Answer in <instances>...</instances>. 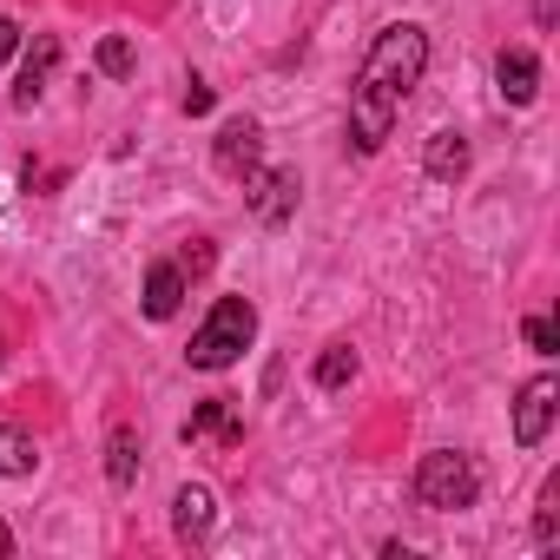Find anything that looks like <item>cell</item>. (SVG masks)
<instances>
[{"mask_svg": "<svg viewBox=\"0 0 560 560\" xmlns=\"http://www.w3.org/2000/svg\"><path fill=\"white\" fill-rule=\"evenodd\" d=\"M521 337H527L540 357H553V350H560V337H553V324H547V317H527V324H521Z\"/></svg>", "mask_w": 560, "mask_h": 560, "instance_id": "ac0fdd59", "label": "cell"}, {"mask_svg": "<svg viewBox=\"0 0 560 560\" xmlns=\"http://www.w3.org/2000/svg\"><path fill=\"white\" fill-rule=\"evenodd\" d=\"M422 67H429V34L396 21L370 40L363 67H357V86H350V139L357 152H383V139L396 132L409 93L422 86Z\"/></svg>", "mask_w": 560, "mask_h": 560, "instance_id": "6da1fadb", "label": "cell"}, {"mask_svg": "<svg viewBox=\"0 0 560 560\" xmlns=\"http://www.w3.org/2000/svg\"><path fill=\"white\" fill-rule=\"evenodd\" d=\"M14 47H21V27H14L8 14H0V67H8V60H14Z\"/></svg>", "mask_w": 560, "mask_h": 560, "instance_id": "44dd1931", "label": "cell"}, {"mask_svg": "<svg viewBox=\"0 0 560 560\" xmlns=\"http://www.w3.org/2000/svg\"><path fill=\"white\" fill-rule=\"evenodd\" d=\"M14 553V534H8V521H0V560H8Z\"/></svg>", "mask_w": 560, "mask_h": 560, "instance_id": "603a6c76", "label": "cell"}, {"mask_svg": "<svg viewBox=\"0 0 560 560\" xmlns=\"http://www.w3.org/2000/svg\"><path fill=\"white\" fill-rule=\"evenodd\" d=\"M93 60H100V73H106V80H126V73H132V40H126V34H106Z\"/></svg>", "mask_w": 560, "mask_h": 560, "instance_id": "2e32d148", "label": "cell"}, {"mask_svg": "<svg viewBox=\"0 0 560 560\" xmlns=\"http://www.w3.org/2000/svg\"><path fill=\"white\" fill-rule=\"evenodd\" d=\"M257 152H264V132H257V119H250V113H237V119H224V126H218V165H224L231 178L257 172Z\"/></svg>", "mask_w": 560, "mask_h": 560, "instance_id": "8992f818", "label": "cell"}, {"mask_svg": "<svg viewBox=\"0 0 560 560\" xmlns=\"http://www.w3.org/2000/svg\"><path fill=\"white\" fill-rule=\"evenodd\" d=\"M178 270H185V277H205V270H211V244H191V250L178 257Z\"/></svg>", "mask_w": 560, "mask_h": 560, "instance_id": "d6986e66", "label": "cell"}, {"mask_svg": "<svg viewBox=\"0 0 560 560\" xmlns=\"http://www.w3.org/2000/svg\"><path fill=\"white\" fill-rule=\"evenodd\" d=\"M244 198H250V218L277 231V224H291V218H298V198H304V185H298V172L270 165V172H244Z\"/></svg>", "mask_w": 560, "mask_h": 560, "instance_id": "277c9868", "label": "cell"}, {"mask_svg": "<svg viewBox=\"0 0 560 560\" xmlns=\"http://www.w3.org/2000/svg\"><path fill=\"white\" fill-rule=\"evenodd\" d=\"M211 521H218L211 488H205V481H185V488L172 494V527H178V540H205V534H211Z\"/></svg>", "mask_w": 560, "mask_h": 560, "instance_id": "9c48e42d", "label": "cell"}, {"mask_svg": "<svg viewBox=\"0 0 560 560\" xmlns=\"http://www.w3.org/2000/svg\"><path fill=\"white\" fill-rule=\"evenodd\" d=\"M250 337H257V311H250V298H218L211 304V317L198 324V337H191V370H231L244 350H250Z\"/></svg>", "mask_w": 560, "mask_h": 560, "instance_id": "7a4b0ae2", "label": "cell"}, {"mask_svg": "<svg viewBox=\"0 0 560 560\" xmlns=\"http://www.w3.org/2000/svg\"><path fill=\"white\" fill-rule=\"evenodd\" d=\"M106 481L113 488L139 481V429L132 422H113V435H106Z\"/></svg>", "mask_w": 560, "mask_h": 560, "instance_id": "4fadbf2b", "label": "cell"}, {"mask_svg": "<svg viewBox=\"0 0 560 560\" xmlns=\"http://www.w3.org/2000/svg\"><path fill=\"white\" fill-rule=\"evenodd\" d=\"M54 67H60V40H54V34H40V40H34V54L21 60V80H14V106H34V100L47 93Z\"/></svg>", "mask_w": 560, "mask_h": 560, "instance_id": "8fae6325", "label": "cell"}, {"mask_svg": "<svg viewBox=\"0 0 560 560\" xmlns=\"http://www.w3.org/2000/svg\"><path fill=\"white\" fill-rule=\"evenodd\" d=\"M553 409H560V376L521 383V396H514V442H521V448H540L547 429H553Z\"/></svg>", "mask_w": 560, "mask_h": 560, "instance_id": "5b68a950", "label": "cell"}, {"mask_svg": "<svg viewBox=\"0 0 560 560\" xmlns=\"http://www.w3.org/2000/svg\"><path fill=\"white\" fill-rule=\"evenodd\" d=\"M185 113H191V119H198V113H211V86H205V80H191V86H185Z\"/></svg>", "mask_w": 560, "mask_h": 560, "instance_id": "ffe728a7", "label": "cell"}, {"mask_svg": "<svg viewBox=\"0 0 560 560\" xmlns=\"http://www.w3.org/2000/svg\"><path fill=\"white\" fill-rule=\"evenodd\" d=\"M357 376V350L350 343H330L324 357H317V389H343Z\"/></svg>", "mask_w": 560, "mask_h": 560, "instance_id": "9a60e30c", "label": "cell"}, {"mask_svg": "<svg viewBox=\"0 0 560 560\" xmlns=\"http://www.w3.org/2000/svg\"><path fill=\"white\" fill-rule=\"evenodd\" d=\"M553 494H560V488H547V494H540V521H534V540H540V547H553V540H560V508H553Z\"/></svg>", "mask_w": 560, "mask_h": 560, "instance_id": "e0dca14e", "label": "cell"}, {"mask_svg": "<svg viewBox=\"0 0 560 560\" xmlns=\"http://www.w3.org/2000/svg\"><path fill=\"white\" fill-rule=\"evenodd\" d=\"M178 304H185V270H178V257H159L145 270V317L165 324V317H178Z\"/></svg>", "mask_w": 560, "mask_h": 560, "instance_id": "ba28073f", "label": "cell"}, {"mask_svg": "<svg viewBox=\"0 0 560 560\" xmlns=\"http://www.w3.org/2000/svg\"><path fill=\"white\" fill-rule=\"evenodd\" d=\"M34 442L21 435V429H8V422H0V481H14V475H34Z\"/></svg>", "mask_w": 560, "mask_h": 560, "instance_id": "5bb4252c", "label": "cell"}, {"mask_svg": "<svg viewBox=\"0 0 560 560\" xmlns=\"http://www.w3.org/2000/svg\"><path fill=\"white\" fill-rule=\"evenodd\" d=\"M185 442H218V448H237V442H244V422H237V409H231L224 396H211V402H198V409H191Z\"/></svg>", "mask_w": 560, "mask_h": 560, "instance_id": "52a82bcc", "label": "cell"}, {"mask_svg": "<svg viewBox=\"0 0 560 560\" xmlns=\"http://www.w3.org/2000/svg\"><path fill=\"white\" fill-rule=\"evenodd\" d=\"M416 501L429 508V514H462V508H475V494H481V475H475V462L468 455H455V448H435V455H422L416 462Z\"/></svg>", "mask_w": 560, "mask_h": 560, "instance_id": "3957f363", "label": "cell"}, {"mask_svg": "<svg viewBox=\"0 0 560 560\" xmlns=\"http://www.w3.org/2000/svg\"><path fill=\"white\" fill-rule=\"evenodd\" d=\"M422 172H429L435 185H455V178L468 172V139H462V132H435L429 152H422Z\"/></svg>", "mask_w": 560, "mask_h": 560, "instance_id": "7c38bea8", "label": "cell"}, {"mask_svg": "<svg viewBox=\"0 0 560 560\" xmlns=\"http://www.w3.org/2000/svg\"><path fill=\"white\" fill-rule=\"evenodd\" d=\"M553 8H560V0H534V21H540V27H553Z\"/></svg>", "mask_w": 560, "mask_h": 560, "instance_id": "7402d4cb", "label": "cell"}, {"mask_svg": "<svg viewBox=\"0 0 560 560\" xmlns=\"http://www.w3.org/2000/svg\"><path fill=\"white\" fill-rule=\"evenodd\" d=\"M494 80H501V100H508V106H527V100L540 93V60H534L527 47H508V54L494 60Z\"/></svg>", "mask_w": 560, "mask_h": 560, "instance_id": "30bf717a", "label": "cell"}]
</instances>
